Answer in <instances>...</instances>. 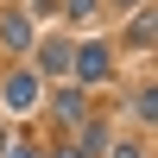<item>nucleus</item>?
Returning a JSON list of instances; mask_svg holds the SVG:
<instances>
[{"label": "nucleus", "mask_w": 158, "mask_h": 158, "mask_svg": "<svg viewBox=\"0 0 158 158\" xmlns=\"http://www.w3.org/2000/svg\"><path fill=\"white\" fill-rule=\"evenodd\" d=\"M133 114H139V120H152V114H158V95H152V89H139V95H133Z\"/></svg>", "instance_id": "5"}, {"label": "nucleus", "mask_w": 158, "mask_h": 158, "mask_svg": "<svg viewBox=\"0 0 158 158\" xmlns=\"http://www.w3.org/2000/svg\"><path fill=\"white\" fill-rule=\"evenodd\" d=\"M76 76H82V82H101V76H108V51H101V44H82V51H76Z\"/></svg>", "instance_id": "3"}, {"label": "nucleus", "mask_w": 158, "mask_h": 158, "mask_svg": "<svg viewBox=\"0 0 158 158\" xmlns=\"http://www.w3.org/2000/svg\"><path fill=\"white\" fill-rule=\"evenodd\" d=\"M108 146V127H82V139H76V152H101Z\"/></svg>", "instance_id": "4"}, {"label": "nucleus", "mask_w": 158, "mask_h": 158, "mask_svg": "<svg viewBox=\"0 0 158 158\" xmlns=\"http://www.w3.org/2000/svg\"><path fill=\"white\" fill-rule=\"evenodd\" d=\"M38 95H44V82H38V76H6V108H38Z\"/></svg>", "instance_id": "1"}, {"label": "nucleus", "mask_w": 158, "mask_h": 158, "mask_svg": "<svg viewBox=\"0 0 158 158\" xmlns=\"http://www.w3.org/2000/svg\"><path fill=\"white\" fill-rule=\"evenodd\" d=\"M114 158H139V146H120V152H114Z\"/></svg>", "instance_id": "8"}, {"label": "nucleus", "mask_w": 158, "mask_h": 158, "mask_svg": "<svg viewBox=\"0 0 158 158\" xmlns=\"http://www.w3.org/2000/svg\"><path fill=\"white\" fill-rule=\"evenodd\" d=\"M6 158H44L38 146H25V139H6Z\"/></svg>", "instance_id": "6"}, {"label": "nucleus", "mask_w": 158, "mask_h": 158, "mask_svg": "<svg viewBox=\"0 0 158 158\" xmlns=\"http://www.w3.org/2000/svg\"><path fill=\"white\" fill-rule=\"evenodd\" d=\"M0 44H6V51H25V44H32V19H25V13H6V19H0Z\"/></svg>", "instance_id": "2"}, {"label": "nucleus", "mask_w": 158, "mask_h": 158, "mask_svg": "<svg viewBox=\"0 0 158 158\" xmlns=\"http://www.w3.org/2000/svg\"><path fill=\"white\" fill-rule=\"evenodd\" d=\"M120 6H133V0H120Z\"/></svg>", "instance_id": "10"}, {"label": "nucleus", "mask_w": 158, "mask_h": 158, "mask_svg": "<svg viewBox=\"0 0 158 158\" xmlns=\"http://www.w3.org/2000/svg\"><path fill=\"white\" fill-rule=\"evenodd\" d=\"M63 6H70L76 19H89V13H95V0H63Z\"/></svg>", "instance_id": "7"}, {"label": "nucleus", "mask_w": 158, "mask_h": 158, "mask_svg": "<svg viewBox=\"0 0 158 158\" xmlns=\"http://www.w3.org/2000/svg\"><path fill=\"white\" fill-rule=\"evenodd\" d=\"M57 158H89V152H76V146H63V152H57Z\"/></svg>", "instance_id": "9"}]
</instances>
